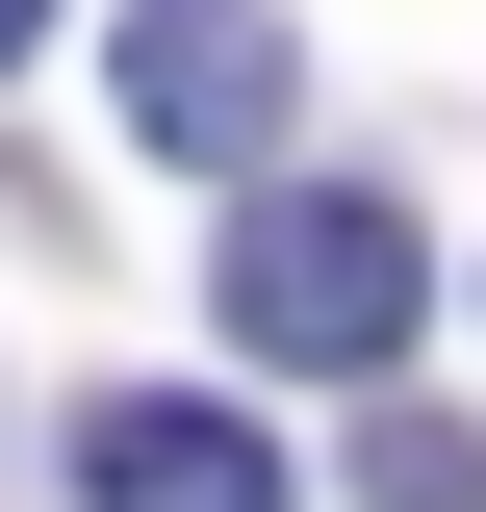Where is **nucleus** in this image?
<instances>
[{
  "label": "nucleus",
  "mask_w": 486,
  "mask_h": 512,
  "mask_svg": "<svg viewBox=\"0 0 486 512\" xmlns=\"http://www.w3.org/2000/svg\"><path fill=\"white\" fill-rule=\"evenodd\" d=\"M231 359H282V384H384L410 359V308H435V256H410V205L384 180H231Z\"/></svg>",
  "instance_id": "1"
},
{
  "label": "nucleus",
  "mask_w": 486,
  "mask_h": 512,
  "mask_svg": "<svg viewBox=\"0 0 486 512\" xmlns=\"http://www.w3.org/2000/svg\"><path fill=\"white\" fill-rule=\"evenodd\" d=\"M128 128L180 154V180H256L282 154V103H307V52H282V0H128Z\"/></svg>",
  "instance_id": "2"
},
{
  "label": "nucleus",
  "mask_w": 486,
  "mask_h": 512,
  "mask_svg": "<svg viewBox=\"0 0 486 512\" xmlns=\"http://www.w3.org/2000/svg\"><path fill=\"white\" fill-rule=\"evenodd\" d=\"M52 461H77V512H282V436L205 410V384H103Z\"/></svg>",
  "instance_id": "3"
},
{
  "label": "nucleus",
  "mask_w": 486,
  "mask_h": 512,
  "mask_svg": "<svg viewBox=\"0 0 486 512\" xmlns=\"http://www.w3.org/2000/svg\"><path fill=\"white\" fill-rule=\"evenodd\" d=\"M359 512H486V410H384V436H359Z\"/></svg>",
  "instance_id": "4"
},
{
  "label": "nucleus",
  "mask_w": 486,
  "mask_h": 512,
  "mask_svg": "<svg viewBox=\"0 0 486 512\" xmlns=\"http://www.w3.org/2000/svg\"><path fill=\"white\" fill-rule=\"evenodd\" d=\"M0 52H52V0H0Z\"/></svg>",
  "instance_id": "5"
}]
</instances>
